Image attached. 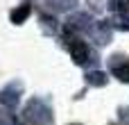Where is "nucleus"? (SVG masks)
<instances>
[{
	"label": "nucleus",
	"mask_w": 129,
	"mask_h": 125,
	"mask_svg": "<svg viewBox=\"0 0 129 125\" xmlns=\"http://www.w3.org/2000/svg\"><path fill=\"white\" fill-rule=\"evenodd\" d=\"M23 116H25L27 123H32V125H50L52 123V112H50V107L41 98L27 100L25 109H23Z\"/></svg>",
	"instance_id": "f257e3e1"
},
{
	"label": "nucleus",
	"mask_w": 129,
	"mask_h": 125,
	"mask_svg": "<svg viewBox=\"0 0 129 125\" xmlns=\"http://www.w3.org/2000/svg\"><path fill=\"white\" fill-rule=\"evenodd\" d=\"M68 50H70V57H73V61H75V64H86V61H88V57H91L86 41H82L79 36H75V39H70V41H68Z\"/></svg>",
	"instance_id": "f03ea898"
},
{
	"label": "nucleus",
	"mask_w": 129,
	"mask_h": 125,
	"mask_svg": "<svg viewBox=\"0 0 129 125\" xmlns=\"http://www.w3.org/2000/svg\"><path fill=\"white\" fill-rule=\"evenodd\" d=\"M91 16L88 14H73L68 20H66V30L68 32H91Z\"/></svg>",
	"instance_id": "7ed1b4c3"
},
{
	"label": "nucleus",
	"mask_w": 129,
	"mask_h": 125,
	"mask_svg": "<svg viewBox=\"0 0 129 125\" xmlns=\"http://www.w3.org/2000/svg\"><path fill=\"white\" fill-rule=\"evenodd\" d=\"M91 34L95 39V43L100 46H107L111 41V20H98L91 25Z\"/></svg>",
	"instance_id": "20e7f679"
},
{
	"label": "nucleus",
	"mask_w": 129,
	"mask_h": 125,
	"mask_svg": "<svg viewBox=\"0 0 129 125\" xmlns=\"http://www.w3.org/2000/svg\"><path fill=\"white\" fill-rule=\"evenodd\" d=\"M109 66H111V73L120 80V82H127L129 84V61L122 55H113L109 59Z\"/></svg>",
	"instance_id": "39448f33"
},
{
	"label": "nucleus",
	"mask_w": 129,
	"mask_h": 125,
	"mask_svg": "<svg viewBox=\"0 0 129 125\" xmlns=\"http://www.w3.org/2000/svg\"><path fill=\"white\" fill-rule=\"evenodd\" d=\"M0 100H2V105H7V107H16L18 100H20V84L14 82L11 87H5L2 93H0Z\"/></svg>",
	"instance_id": "423d86ee"
},
{
	"label": "nucleus",
	"mask_w": 129,
	"mask_h": 125,
	"mask_svg": "<svg viewBox=\"0 0 129 125\" xmlns=\"http://www.w3.org/2000/svg\"><path fill=\"white\" fill-rule=\"evenodd\" d=\"M111 27H118V30L127 32V30H129V9H125V11H113Z\"/></svg>",
	"instance_id": "0eeeda50"
},
{
	"label": "nucleus",
	"mask_w": 129,
	"mask_h": 125,
	"mask_svg": "<svg viewBox=\"0 0 129 125\" xmlns=\"http://www.w3.org/2000/svg\"><path fill=\"white\" fill-rule=\"evenodd\" d=\"M32 14V7H29V2H25V5H20V7H16L14 11H11V23H16V25H20L27 16Z\"/></svg>",
	"instance_id": "6e6552de"
},
{
	"label": "nucleus",
	"mask_w": 129,
	"mask_h": 125,
	"mask_svg": "<svg viewBox=\"0 0 129 125\" xmlns=\"http://www.w3.org/2000/svg\"><path fill=\"white\" fill-rule=\"evenodd\" d=\"M86 82H88L91 87H104V84L109 82V77H107V73H102V71H88V73H86Z\"/></svg>",
	"instance_id": "1a4fd4ad"
},
{
	"label": "nucleus",
	"mask_w": 129,
	"mask_h": 125,
	"mask_svg": "<svg viewBox=\"0 0 129 125\" xmlns=\"http://www.w3.org/2000/svg\"><path fill=\"white\" fill-rule=\"evenodd\" d=\"M48 7H52L54 11H68L77 5V0H43Z\"/></svg>",
	"instance_id": "9d476101"
},
{
	"label": "nucleus",
	"mask_w": 129,
	"mask_h": 125,
	"mask_svg": "<svg viewBox=\"0 0 129 125\" xmlns=\"http://www.w3.org/2000/svg\"><path fill=\"white\" fill-rule=\"evenodd\" d=\"M41 27H43V32L45 34H57V30H59V25H57V20L52 18V16H41Z\"/></svg>",
	"instance_id": "9b49d317"
},
{
	"label": "nucleus",
	"mask_w": 129,
	"mask_h": 125,
	"mask_svg": "<svg viewBox=\"0 0 129 125\" xmlns=\"http://www.w3.org/2000/svg\"><path fill=\"white\" fill-rule=\"evenodd\" d=\"M109 9L111 11H125V9H129V0H109Z\"/></svg>",
	"instance_id": "f8f14e48"
}]
</instances>
